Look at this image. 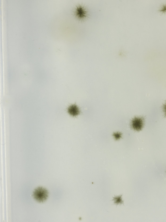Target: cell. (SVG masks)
Returning a JSON list of instances; mask_svg holds the SVG:
<instances>
[{
    "mask_svg": "<svg viewBox=\"0 0 166 222\" xmlns=\"http://www.w3.org/2000/svg\"><path fill=\"white\" fill-rule=\"evenodd\" d=\"M48 192L42 187H38L33 192V197L37 201L43 202L45 201L48 197Z\"/></svg>",
    "mask_w": 166,
    "mask_h": 222,
    "instance_id": "cell-1",
    "label": "cell"
},
{
    "mask_svg": "<svg viewBox=\"0 0 166 222\" xmlns=\"http://www.w3.org/2000/svg\"><path fill=\"white\" fill-rule=\"evenodd\" d=\"M144 119L142 117H135L132 121V127L134 130L137 131H141L143 125Z\"/></svg>",
    "mask_w": 166,
    "mask_h": 222,
    "instance_id": "cell-2",
    "label": "cell"
},
{
    "mask_svg": "<svg viewBox=\"0 0 166 222\" xmlns=\"http://www.w3.org/2000/svg\"><path fill=\"white\" fill-rule=\"evenodd\" d=\"M68 112L70 115L73 117L78 116L80 113L78 107L76 105H72L69 107L68 109Z\"/></svg>",
    "mask_w": 166,
    "mask_h": 222,
    "instance_id": "cell-3",
    "label": "cell"
},
{
    "mask_svg": "<svg viewBox=\"0 0 166 222\" xmlns=\"http://www.w3.org/2000/svg\"><path fill=\"white\" fill-rule=\"evenodd\" d=\"M122 195L115 197L113 198V201H114V204L116 205L123 204V201L121 199Z\"/></svg>",
    "mask_w": 166,
    "mask_h": 222,
    "instance_id": "cell-4",
    "label": "cell"
},
{
    "mask_svg": "<svg viewBox=\"0 0 166 222\" xmlns=\"http://www.w3.org/2000/svg\"><path fill=\"white\" fill-rule=\"evenodd\" d=\"M121 134L120 133H114L113 136L116 140L119 139L121 137Z\"/></svg>",
    "mask_w": 166,
    "mask_h": 222,
    "instance_id": "cell-5",
    "label": "cell"
},
{
    "mask_svg": "<svg viewBox=\"0 0 166 222\" xmlns=\"http://www.w3.org/2000/svg\"><path fill=\"white\" fill-rule=\"evenodd\" d=\"M160 12H166V5H164L162 8L159 10Z\"/></svg>",
    "mask_w": 166,
    "mask_h": 222,
    "instance_id": "cell-6",
    "label": "cell"
},
{
    "mask_svg": "<svg viewBox=\"0 0 166 222\" xmlns=\"http://www.w3.org/2000/svg\"><path fill=\"white\" fill-rule=\"evenodd\" d=\"M163 109L165 112V117H166V103L163 106Z\"/></svg>",
    "mask_w": 166,
    "mask_h": 222,
    "instance_id": "cell-7",
    "label": "cell"
}]
</instances>
